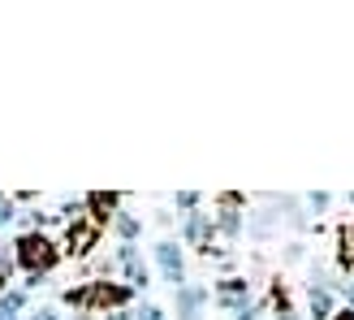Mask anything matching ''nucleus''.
<instances>
[{
    "instance_id": "nucleus-1",
    "label": "nucleus",
    "mask_w": 354,
    "mask_h": 320,
    "mask_svg": "<svg viewBox=\"0 0 354 320\" xmlns=\"http://www.w3.org/2000/svg\"><path fill=\"white\" fill-rule=\"evenodd\" d=\"M13 264L26 273V281H44V277L61 264V242L52 238L48 229L17 234V242H13Z\"/></svg>"
},
{
    "instance_id": "nucleus-2",
    "label": "nucleus",
    "mask_w": 354,
    "mask_h": 320,
    "mask_svg": "<svg viewBox=\"0 0 354 320\" xmlns=\"http://www.w3.org/2000/svg\"><path fill=\"white\" fill-rule=\"evenodd\" d=\"M104 229H109V225H100L91 212L82 208L74 221H65L61 256H69V260H86V256H95V247H100V238H104Z\"/></svg>"
},
{
    "instance_id": "nucleus-3",
    "label": "nucleus",
    "mask_w": 354,
    "mask_h": 320,
    "mask_svg": "<svg viewBox=\"0 0 354 320\" xmlns=\"http://www.w3.org/2000/svg\"><path fill=\"white\" fill-rule=\"evenodd\" d=\"M212 225H216V238L225 242H238L246 234V199L238 190H225L216 195V212H212Z\"/></svg>"
},
{
    "instance_id": "nucleus-4",
    "label": "nucleus",
    "mask_w": 354,
    "mask_h": 320,
    "mask_svg": "<svg viewBox=\"0 0 354 320\" xmlns=\"http://www.w3.org/2000/svg\"><path fill=\"white\" fill-rule=\"evenodd\" d=\"M151 264L160 269V277L169 281L173 290H182V286H190V277H186V247L177 242V238H156V247H151Z\"/></svg>"
},
{
    "instance_id": "nucleus-5",
    "label": "nucleus",
    "mask_w": 354,
    "mask_h": 320,
    "mask_svg": "<svg viewBox=\"0 0 354 320\" xmlns=\"http://www.w3.org/2000/svg\"><path fill=\"white\" fill-rule=\"evenodd\" d=\"M212 242H216L212 212H203V208L186 212V217H182V247H186V251H194V256H212V251H216Z\"/></svg>"
},
{
    "instance_id": "nucleus-6",
    "label": "nucleus",
    "mask_w": 354,
    "mask_h": 320,
    "mask_svg": "<svg viewBox=\"0 0 354 320\" xmlns=\"http://www.w3.org/2000/svg\"><path fill=\"white\" fill-rule=\"evenodd\" d=\"M113 256H117V269L126 273V286L130 290H147L151 286V269H147L143 251H138V242H121Z\"/></svg>"
},
{
    "instance_id": "nucleus-7",
    "label": "nucleus",
    "mask_w": 354,
    "mask_h": 320,
    "mask_svg": "<svg viewBox=\"0 0 354 320\" xmlns=\"http://www.w3.org/2000/svg\"><path fill=\"white\" fill-rule=\"evenodd\" d=\"M212 303H216L221 312H238V308H246V303H251V281L238 277V273L221 277L216 286H212Z\"/></svg>"
},
{
    "instance_id": "nucleus-8",
    "label": "nucleus",
    "mask_w": 354,
    "mask_h": 320,
    "mask_svg": "<svg viewBox=\"0 0 354 320\" xmlns=\"http://www.w3.org/2000/svg\"><path fill=\"white\" fill-rule=\"evenodd\" d=\"M212 303V290L207 286H182L173 290V308H177V320H203V308Z\"/></svg>"
},
{
    "instance_id": "nucleus-9",
    "label": "nucleus",
    "mask_w": 354,
    "mask_h": 320,
    "mask_svg": "<svg viewBox=\"0 0 354 320\" xmlns=\"http://www.w3.org/2000/svg\"><path fill=\"white\" fill-rule=\"evenodd\" d=\"M121 204H126V195H117V190H91V195H82V208L91 212L100 225H113V217L121 212Z\"/></svg>"
},
{
    "instance_id": "nucleus-10",
    "label": "nucleus",
    "mask_w": 354,
    "mask_h": 320,
    "mask_svg": "<svg viewBox=\"0 0 354 320\" xmlns=\"http://www.w3.org/2000/svg\"><path fill=\"white\" fill-rule=\"evenodd\" d=\"M277 225H281V217H277V208L268 199H263L255 212H246V238H255V242H268L277 234Z\"/></svg>"
},
{
    "instance_id": "nucleus-11",
    "label": "nucleus",
    "mask_w": 354,
    "mask_h": 320,
    "mask_svg": "<svg viewBox=\"0 0 354 320\" xmlns=\"http://www.w3.org/2000/svg\"><path fill=\"white\" fill-rule=\"evenodd\" d=\"M333 242H337V269L346 273V277H354V217H342L337 221V229H333Z\"/></svg>"
},
{
    "instance_id": "nucleus-12",
    "label": "nucleus",
    "mask_w": 354,
    "mask_h": 320,
    "mask_svg": "<svg viewBox=\"0 0 354 320\" xmlns=\"http://www.w3.org/2000/svg\"><path fill=\"white\" fill-rule=\"evenodd\" d=\"M337 312V299L328 286H307V320H333Z\"/></svg>"
},
{
    "instance_id": "nucleus-13",
    "label": "nucleus",
    "mask_w": 354,
    "mask_h": 320,
    "mask_svg": "<svg viewBox=\"0 0 354 320\" xmlns=\"http://www.w3.org/2000/svg\"><path fill=\"white\" fill-rule=\"evenodd\" d=\"M113 234L121 242H138V234H143V217H134V212H117V217H113Z\"/></svg>"
},
{
    "instance_id": "nucleus-14",
    "label": "nucleus",
    "mask_w": 354,
    "mask_h": 320,
    "mask_svg": "<svg viewBox=\"0 0 354 320\" xmlns=\"http://www.w3.org/2000/svg\"><path fill=\"white\" fill-rule=\"evenodd\" d=\"M17 221V204H13V195H0V234Z\"/></svg>"
},
{
    "instance_id": "nucleus-15",
    "label": "nucleus",
    "mask_w": 354,
    "mask_h": 320,
    "mask_svg": "<svg viewBox=\"0 0 354 320\" xmlns=\"http://www.w3.org/2000/svg\"><path fill=\"white\" fill-rule=\"evenodd\" d=\"M203 204V195L199 190H182V195H173V208H182V212H194Z\"/></svg>"
},
{
    "instance_id": "nucleus-16",
    "label": "nucleus",
    "mask_w": 354,
    "mask_h": 320,
    "mask_svg": "<svg viewBox=\"0 0 354 320\" xmlns=\"http://www.w3.org/2000/svg\"><path fill=\"white\" fill-rule=\"evenodd\" d=\"M134 320H169V312L160 303H138L134 308Z\"/></svg>"
},
{
    "instance_id": "nucleus-17",
    "label": "nucleus",
    "mask_w": 354,
    "mask_h": 320,
    "mask_svg": "<svg viewBox=\"0 0 354 320\" xmlns=\"http://www.w3.org/2000/svg\"><path fill=\"white\" fill-rule=\"evenodd\" d=\"M281 260H286V264H298V260H307V242H303V238L286 242V251H281Z\"/></svg>"
},
{
    "instance_id": "nucleus-18",
    "label": "nucleus",
    "mask_w": 354,
    "mask_h": 320,
    "mask_svg": "<svg viewBox=\"0 0 354 320\" xmlns=\"http://www.w3.org/2000/svg\"><path fill=\"white\" fill-rule=\"evenodd\" d=\"M303 204H307V212H315V217H320V212L333 204V195H328V190H315V195H307Z\"/></svg>"
},
{
    "instance_id": "nucleus-19",
    "label": "nucleus",
    "mask_w": 354,
    "mask_h": 320,
    "mask_svg": "<svg viewBox=\"0 0 354 320\" xmlns=\"http://www.w3.org/2000/svg\"><path fill=\"white\" fill-rule=\"evenodd\" d=\"M259 312H263V303H259V299H251L246 308H238V312H234V320H259Z\"/></svg>"
},
{
    "instance_id": "nucleus-20",
    "label": "nucleus",
    "mask_w": 354,
    "mask_h": 320,
    "mask_svg": "<svg viewBox=\"0 0 354 320\" xmlns=\"http://www.w3.org/2000/svg\"><path fill=\"white\" fill-rule=\"evenodd\" d=\"M22 320H61V312H57V308H48V303H44V308H30V312H26Z\"/></svg>"
},
{
    "instance_id": "nucleus-21",
    "label": "nucleus",
    "mask_w": 354,
    "mask_h": 320,
    "mask_svg": "<svg viewBox=\"0 0 354 320\" xmlns=\"http://www.w3.org/2000/svg\"><path fill=\"white\" fill-rule=\"evenodd\" d=\"M104 320H134V308H126V312H109Z\"/></svg>"
},
{
    "instance_id": "nucleus-22",
    "label": "nucleus",
    "mask_w": 354,
    "mask_h": 320,
    "mask_svg": "<svg viewBox=\"0 0 354 320\" xmlns=\"http://www.w3.org/2000/svg\"><path fill=\"white\" fill-rule=\"evenodd\" d=\"M333 320H354V308H337V312H333Z\"/></svg>"
},
{
    "instance_id": "nucleus-23",
    "label": "nucleus",
    "mask_w": 354,
    "mask_h": 320,
    "mask_svg": "<svg viewBox=\"0 0 354 320\" xmlns=\"http://www.w3.org/2000/svg\"><path fill=\"white\" fill-rule=\"evenodd\" d=\"M5 290H9V277H0V299H5Z\"/></svg>"
},
{
    "instance_id": "nucleus-24",
    "label": "nucleus",
    "mask_w": 354,
    "mask_h": 320,
    "mask_svg": "<svg viewBox=\"0 0 354 320\" xmlns=\"http://www.w3.org/2000/svg\"><path fill=\"white\" fill-rule=\"evenodd\" d=\"M272 320H298V312H290V316H272Z\"/></svg>"
}]
</instances>
